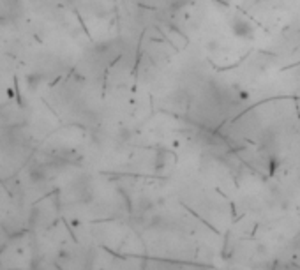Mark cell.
<instances>
[{"label": "cell", "mask_w": 300, "mask_h": 270, "mask_svg": "<svg viewBox=\"0 0 300 270\" xmlns=\"http://www.w3.org/2000/svg\"><path fill=\"white\" fill-rule=\"evenodd\" d=\"M230 30L237 39L242 41H252L256 37V27L246 18L235 16L230 21Z\"/></svg>", "instance_id": "obj_1"}]
</instances>
